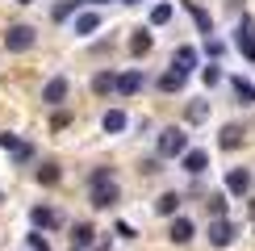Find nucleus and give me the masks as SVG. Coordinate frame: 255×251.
<instances>
[{
  "label": "nucleus",
  "mask_w": 255,
  "mask_h": 251,
  "mask_svg": "<svg viewBox=\"0 0 255 251\" xmlns=\"http://www.w3.org/2000/svg\"><path fill=\"white\" fill-rule=\"evenodd\" d=\"M201 80H205V84H209V88H214V84L222 80V71H218V67H205V71H201Z\"/></svg>",
  "instance_id": "27"
},
{
  "label": "nucleus",
  "mask_w": 255,
  "mask_h": 251,
  "mask_svg": "<svg viewBox=\"0 0 255 251\" xmlns=\"http://www.w3.org/2000/svg\"><path fill=\"white\" fill-rule=\"evenodd\" d=\"M235 97H239L243 105H255V84H247V80L239 76V80H235Z\"/></svg>",
  "instance_id": "20"
},
{
  "label": "nucleus",
  "mask_w": 255,
  "mask_h": 251,
  "mask_svg": "<svg viewBox=\"0 0 255 251\" xmlns=\"http://www.w3.org/2000/svg\"><path fill=\"white\" fill-rule=\"evenodd\" d=\"M193 63H197V50H193V46H180V50H176V67H180V71H188Z\"/></svg>",
  "instance_id": "23"
},
{
  "label": "nucleus",
  "mask_w": 255,
  "mask_h": 251,
  "mask_svg": "<svg viewBox=\"0 0 255 251\" xmlns=\"http://www.w3.org/2000/svg\"><path fill=\"white\" fill-rule=\"evenodd\" d=\"M97 25H101V17H97V13H80V17H76V34H92Z\"/></svg>",
  "instance_id": "22"
},
{
  "label": "nucleus",
  "mask_w": 255,
  "mask_h": 251,
  "mask_svg": "<svg viewBox=\"0 0 255 251\" xmlns=\"http://www.w3.org/2000/svg\"><path fill=\"white\" fill-rule=\"evenodd\" d=\"M29 251H50V243L42 235H29Z\"/></svg>",
  "instance_id": "28"
},
{
  "label": "nucleus",
  "mask_w": 255,
  "mask_h": 251,
  "mask_svg": "<svg viewBox=\"0 0 255 251\" xmlns=\"http://www.w3.org/2000/svg\"><path fill=\"white\" fill-rule=\"evenodd\" d=\"M118 180H113V172L109 167H97L92 172V205L97 209H109V205H118Z\"/></svg>",
  "instance_id": "1"
},
{
  "label": "nucleus",
  "mask_w": 255,
  "mask_h": 251,
  "mask_svg": "<svg viewBox=\"0 0 255 251\" xmlns=\"http://www.w3.org/2000/svg\"><path fill=\"white\" fill-rule=\"evenodd\" d=\"M184 76H188V71H180V67L163 71V76H159V88H163V92H180V88H184Z\"/></svg>",
  "instance_id": "12"
},
{
  "label": "nucleus",
  "mask_w": 255,
  "mask_h": 251,
  "mask_svg": "<svg viewBox=\"0 0 255 251\" xmlns=\"http://www.w3.org/2000/svg\"><path fill=\"white\" fill-rule=\"evenodd\" d=\"M29 222H34L38 230H50V226L59 222V214H55V209H46V205H34V209H29Z\"/></svg>",
  "instance_id": "10"
},
{
  "label": "nucleus",
  "mask_w": 255,
  "mask_h": 251,
  "mask_svg": "<svg viewBox=\"0 0 255 251\" xmlns=\"http://www.w3.org/2000/svg\"><path fill=\"white\" fill-rule=\"evenodd\" d=\"M122 4H142V0H122Z\"/></svg>",
  "instance_id": "31"
},
{
  "label": "nucleus",
  "mask_w": 255,
  "mask_h": 251,
  "mask_svg": "<svg viewBox=\"0 0 255 251\" xmlns=\"http://www.w3.org/2000/svg\"><path fill=\"white\" fill-rule=\"evenodd\" d=\"M235 235L239 230H235V222H226V218H214V222H209V243L214 247H230Z\"/></svg>",
  "instance_id": "4"
},
{
  "label": "nucleus",
  "mask_w": 255,
  "mask_h": 251,
  "mask_svg": "<svg viewBox=\"0 0 255 251\" xmlns=\"http://www.w3.org/2000/svg\"><path fill=\"white\" fill-rule=\"evenodd\" d=\"M205 209H209V218H222V214H226V197H222V193H209V197H205Z\"/></svg>",
  "instance_id": "21"
},
{
  "label": "nucleus",
  "mask_w": 255,
  "mask_h": 251,
  "mask_svg": "<svg viewBox=\"0 0 255 251\" xmlns=\"http://www.w3.org/2000/svg\"><path fill=\"white\" fill-rule=\"evenodd\" d=\"M188 13H193V21L201 25V34H209V29H214V21H209V13L205 8H197V4H188Z\"/></svg>",
  "instance_id": "25"
},
{
  "label": "nucleus",
  "mask_w": 255,
  "mask_h": 251,
  "mask_svg": "<svg viewBox=\"0 0 255 251\" xmlns=\"http://www.w3.org/2000/svg\"><path fill=\"white\" fill-rule=\"evenodd\" d=\"M71 239H76V243H80V247H88V243H92V239H97V230H92L88 222H76V226H71Z\"/></svg>",
  "instance_id": "19"
},
{
  "label": "nucleus",
  "mask_w": 255,
  "mask_h": 251,
  "mask_svg": "<svg viewBox=\"0 0 255 251\" xmlns=\"http://www.w3.org/2000/svg\"><path fill=\"white\" fill-rule=\"evenodd\" d=\"M151 21H155V25H167V21H172V4H155L151 8Z\"/></svg>",
  "instance_id": "26"
},
{
  "label": "nucleus",
  "mask_w": 255,
  "mask_h": 251,
  "mask_svg": "<svg viewBox=\"0 0 255 251\" xmlns=\"http://www.w3.org/2000/svg\"><path fill=\"white\" fill-rule=\"evenodd\" d=\"M155 209H159V214H163V218H172L176 209H180V193H163V197H159V201H155Z\"/></svg>",
  "instance_id": "18"
},
{
  "label": "nucleus",
  "mask_w": 255,
  "mask_h": 251,
  "mask_svg": "<svg viewBox=\"0 0 255 251\" xmlns=\"http://www.w3.org/2000/svg\"><path fill=\"white\" fill-rule=\"evenodd\" d=\"M235 46H239V55L247 59V63H255V21L243 13V21H239V29H235Z\"/></svg>",
  "instance_id": "3"
},
{
  "label": "nucleus",
  "mask_w": 255,
  "mask_h": 251,
  "mask_svg": "<svg viewBox=\"0 0 255 251\" xmlns=\"http://www.w3.org/2000/svg\"><path fill=\"white\" fill-rule=\"evenodd\" d=\"M4 46L8 50H29V46H34V29H29V25H8L4 29Z\"/></svg>",
  "instance_id": "5"
},
{
  "label": "nucleus",
  "mask_w": 255,
  "mask_h": 251,
  "mask_svg": "<svg viewBox=\"0 0 255 251\" xmlns=\"http://www.w3.org/2000/svg\"><path fill=\"white\" fill-rule=\"evenodd\" d=\"M222 151H239V146H243V126H235V122H230V126H222Z\"/></svg>",
  "instance_id": "8"
},
{
  "label": "nucleus",
  "mask_w": 255,
  "mask_h": 251,
  "mask_svg": "<svg viewBox=\"0 0 255 251\" xmlns=\"http://www.w3.org/2000/svg\"><path fill=\"white\" fill-rule=\"evenodd\" d=\"M84 4H105V0H84Z\"/></svg>",
  "instance_id": "30"
},
{
  "label": "nucleus",
  "mask_w": 255,
  "mask_h": 251,
  "mask_svg": "<svg viewBox=\"0 0 255 251\" xmlns=\"http://www.w3.org/2000/svg\"><path fill=\"white\" fill-rule=\"evenodd\" d=\"M226 188H230L235 197H247V188H251V176L243 172V167H230V172H226Z\"/></svg>",
  "instance_id": "7"
},
{
  "label": "nucleus",
  "mask_w": 255,
  "mask_h": 251,
  "mask_svg": "<svg viewBox=\"0 0 255 251\" xmlns=\"http://www.w3.org/2000/svg\"><path fill=\"white\" fill-rule=\"evenodd\" d=\"M205 118V105H188V122H201Z\"/></svg>",
  "instance_id": "29"
},
{
  "label": "nucleus",
  "mask_w": 255,
  "mask_h": 251,
  "mask_svg": "<svg viewBox=\"0 0 255 251\" xmlns=\"http://www.w3.org/2000/svg\"><path fill=\"white\" fill-rule=\"evenodd\" d=\"M113 88H118V76H113V71H97V76H92V92H97V97H109Z\"/></svg>",
  "instance_id": "11"
},
{
  "label": "nucleus",
  "mask_w": 255,
  "mask_h": 251,
  "mask_svg": "<svg viewBox=\"0 0 255 251\" xmlns=\"http://www.w3.org/2000/svg\"><path fill=\"white\" fill-rule=\"evenodd\" d=\"M38 184H59V163H42L38 167Z\"/></svg>",
  "instance_id": "24"
},
{
  "label": "nucleus",
  "mask_w": 255,
  "mask_h": 251,
  "mask_svg": "<svg viewBox=\"0 0 255 251\" xmlns=\"http://www.w3.org/2000/svg\"><path fill=\"white\" fill-rule=\"evenodd\" d=\"M17 4H34V0H17Z\"/></svg>",
  "instance_id": "32"
},
{
  "label": "nucleus",
  "mask_w": 255,
  "mask_h": 251,
  "mask_svg": "<svg viewBox=\"0 0 255 251\" xmlns=\"http://www.w3.org/2000/svg\"><path fill=\"white\" fill-rule=\"evenodd\" d=\"M205 163H209L205 151H184V172L188 176H201V172H205Z\"/></svg>",
  "instance_id": "13"
},
{
  "label": "nucleus",
  "mask_w": 255,
  "mask_h": 251,
  "mask_svg": "<svg viewBox=\"0 0 255 251\" xmlns=\"http://www.w3.org/2000/svg\"><path fill=\"white\" fill-rule=\"evenodd\" d=\"M151 46H155V38L146 34V29H134V38H130V50H134V55H146Z\"/></svg>",
  "instance_id": "17"
},
{
  "label": "nucleus",
  "mask_w": 255,
  "mask_h": 251,
  "mask_svg": "<svg viewBox=\"0 0 255 251\" xmlns=\"http://www.w3.org/2000/svg\"><path fill=\"white\" fill-rule=\"evenodd\" d=\"M42 101H46V105H63V101H67V80L55 76L46 88H42Z\"/></svg>",
  "instance_id": "6"
},
{
  "label": "nucleus",
  "mask_w": 255,
  "mask_h": 251,
  "mask_svg": "<svg viewBox=\"0 0 255 251\" xmlns=\"http://www.w3.org/2000/svg\"><path fill=\"white\" fill-rule=\"evenodd\" d=\"M167 239H172V243H188V239H193V222H188V218H172Z\"/></svg>",
  "instance_id": "9"
},
{
  "label": "nucleus",
  "mask_w": 255,
  "mask_h": 251,
  "mask_svg": "<svg viewBox=\"0 0 255 251\" xmlns=\"http://www.w3.org/2000/svg\"><path fill=\"white\" fill-rule=\"evenodd\" d=\"M188 151V134L180 130V126H167L163 134H159V155L163 159H176V155H184Z\"/></svg>",
  "instance_id": "2"
},
{
  "label": "nucleus",
  "mask_w": 255,
  "mask_h": 251,
  "mask_svg": "<svg viewBox=\"0 0 255 251\" xmlns=\"http://www.w3.org/2000/svg\"><path fill=\"white\" fill-rule=\"evenodd\" d=\"M101 126H105V134H122V130H126V113H122V109H109V113L101 118Z\"/></svg>",
  "instance_id": "15"
},
{
  "label": "nucleus",
  "mask_w": 255,
  "mask_h": 251,
  "mask_svg": "<svg viewBox=\"0 0 255 251\" xmlns=\"http://www.w3.org/2000/svg\"><path fill=\"white\" fill-rule=\"evenodd\" d=\"M138 88H142V76H138V71H126V76H118V92H122V97H134Z\"/></svg>",
  "instance_id": "14"
},
{
  "label": "nucleus",
  "mask_w": 255,
  "mask_h": 251,
  "mask_svg": "<svg viewBox=\"0 0 255 251\" xmlns=\"http://www.w3.org/2000/svg\"><path fill=\"white\" fill-rule=\"evenodd\" d=\"M0 146H4V151H13V155H17V159H29V155H34V151H29V146H25V142H17V138H13V134H0Z\"/></svg>",
  "instance_id": "16"
}]
</instances>
